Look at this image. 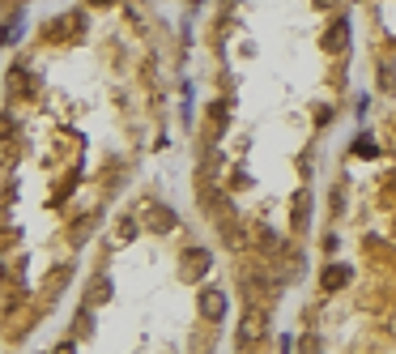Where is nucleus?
I'll return each instance as SVG.
<instances>
[{
	"label": "nucleus",
	"mask_w": 396,
	"mask_h": 354,
	"mask_svg": "<svg viewBox=\"0 0 396 354\" xmlns=\"http://www.w3.org/2000/svg\"><path fill=\"white\" fill-rule=\"evenodd\" d=\"M264 329H268L264 308H247V312H243V320H239V341H243V346H256V341L264 337Z\"/></svg>",
	"instance_id": "1"
},
{
	"label": "nucleus",
	"mask_w": 396,
	"mask_h": 354,
	"mask_svg": "<svg viewBox=\"0 0 396 354\" xmlns=\"http://www.w3.org/2000/svg\"><path fill=\"white\" fill-rule=\"evenodd\" d=\"M209 261H213V257H209V247H188V252H184V278L196 282L200 269H209Z\"/></svg>",
	"instance_id": "2"
},
{
	"label": "nucleus",
	"mask_w": 396,
	"mask_h": 354,
	"mask_svg": "<svg viewBox=\"0 0 396 354\" xmlns=\"http://www.w3.org/2000/svg\"><path fill=\"white\" fill-rule=\"evenodd\" d=\"M200 312H205L209 320H221V312H226V294H221V290H205V294H200Z\"/></svg>",
	"instance_id": "3"
},
{
	"label": "nucleus",
	"mask_w": 396,
	"mask_h": 354,
	"mask_svg": "<svg viewBox=\"0 0 396 354\" xmlns=\"http://www.w3.org/2000/svg\"><path fill=\"white\" fill-rule=\"evenodd\" d=\"M350 273H354L350 265H328V269H324V290H336V286H346V282H350Z\"/></svg>",
	"instance_id": "4"
},
{
	"label": "nucleus",
	"mask_w": 396,
	"mask_h": 354,
	"mask_svg": "<svg viewBox=\"0 0 396 354\" xmlns=\"http://www.w3.org/2000/svg\"><path fill=\"white\" fill-rule=\"evenodd\" d=\"M346 34H350V22H332V30H328V39H324V52H341Z\"/></svg>",
	"instance_id": "5"
},
{
	"label": "nucleus",
	"mask_w": 396,
	"mask_h": 354,
	"mask_svg": "<svg viewBox=\"0 0 396 354\" xmlns=\"http://www.w3.org/2000/svg\"><path fill=\"white\" fill-rule=\"evenodd\" d=\"M98 299H111V282H107V278H98V282L90 286V294H86V308H94Z\"/></svg>",
	"instance_id": "6"
},
{
	"label": "nucleus",
	"mask_w": 396,
	"mask_h": 354,
	"mask_svg": "<svg viewBox=\"0 0 396 354\" xmlns=\"http://www.w3.org/2000/svg\"><path fill=\"white\" fill-rule=\"evenodd\" d=\"M307 200H311V196H307V192H299V200H294V231H303V226H307Z\"/></svg>",
	"instance_id": "7"
},
{
	"label": "nucleus",
	"mask_w": 396,
	"mask_h": 354,
	"mask_svg": "<svg viewBox=\"0 0 396 354\" xmlns=\"http://www.w3.org/2000/svg\"><path fill=\"white\" fill-rule=\"evenodd\" d=\"M149 226H153V231H171V226H175V218H171V214H162V210H153Z\"/></svg>",
	"instance_id": "8"
},
{
	"label": "nucleus",
	"mask_w": 396,
	"mask_h": 354,
	"mask_svg": "<svg viewBox=\"0 0 396 354\" xmlns=\"http://www.w3.org/2000/svg\"><path fill=\"white\" fill-rule=\"evenodd\" d=\"M315 5H320V9H332V0H315Z\"/></svg>",
	"instance_id": "9"
},
{
	"label": "nucleus",
	"mask_w": 396,
	"mask_h": 354,
	"mask_svg": "<svg viewBox=\"0 0 396 354\" xmlns=\"http://www.w3.org/2000/svg\"><path fill=\"white\" fill-rule=\"evenodd\" d=\"M90 5H111V0H90Z\"/></svg>",
	"instance_id": "10"
}]
</instances>
